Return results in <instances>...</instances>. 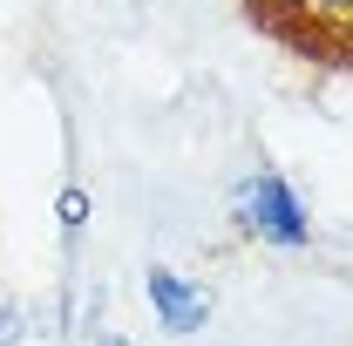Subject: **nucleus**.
<instances>
[{"mask_svg":"<svg viewBox=\"0 0 353 346\" xmlns=\"http://www.w3.org/2000/svg\"><path fill=\"white\" fill-rule=\"evenodd\" d=\"M88 211H95L88 183H82V176H61V190H54V224H61V238H82V231H88Z\"/></svg>","mask_w":353,"mask_h":346,"instance_id":"nucleus-4","label":"nucleus"},{"mask_svg":"<svg viewBox=\"0 0 353 346\" xmlns=\"http://www.w3.org/2000/svg\"><path fill=\"white\" fill-rule=\"evenodd\" d=\"M21 340H28V305L14 292H0V346H21Z\"/></svg>","mask_w":353,"mask_h":346,"instance_id":"nucleus-5","label":"nucleus"},{"mask_svg":"<svg viewBox=\"0 0 353 346\" xmlns=\"http://www.w3.org/2000/svg\"><path fill=\"white\" fill-rule=\"evenodd\" d=\"M88 346H136V340H130V333H95Z\"/></svg>","mask_w":353,"mask_h":346,"instance_id":"nucleus-6","label":"nucleus"},{"mask_svg":"<svg viewBox=\"0 0 353 346\" xmlns=\"http://www.w3.org/2000/svg\"><path fill=\"white\" fill-rule=\"evenodd\" d=\"M279 41L353 54V0H245Z\"/></svg>","mask_w":353,"mask_h":346,"instance_id":"nucleus-3","label":"nucleus"},{"mask_svg":"<svg viewBox=\"0 0 353 346\" xmlns=\"http://www.w3.org/2000/svg\"><path fill=\"white\" fill-rule=\"evenodd\" d=\"M347 245H353V224H347Z\"/></svg>","mask_w":353,"mask_h":346,"instance_id":"nucleus-7","label":"nucleus"},{"mask_svg":"<svg viewBox=\"0 0 353 346\" xmlns=\"http://www.w3.org/2000/svg\"><path fill=\"white\" fill-rule=\"evenodd\" d=\"M143 305H150V319H157L163 340H197V333H211V319H218L211 285L190 278V272H176V265H150V272H143Z\"/></svg>","mask_w":353,"mask_h":346,"instance_id":"nucleus-2","label":"nucleus"},{"mask_svg":"<svg viewBox=\"0 0 353 346\" xmlns=\"http://www.w3.org/2000/svg\"><path fill=\"white\" fill-rule=\"evenodd\" d=\"M224 204H231L238 238H252V245L279 252V258H306L312 245H319V224H312L306 190H299L285 170H272V163H259V170H245V176H231Z\"/></svg>","mask_w":353,"mask_h":346,"instance_id":"nucleus-1","label":"nucleus"}]
</instances>
